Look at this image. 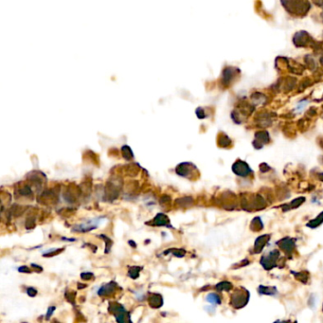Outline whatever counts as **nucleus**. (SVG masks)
Returning a JSON list of instances; mask_svg holds the SVG:
<instances>
[{"instance_id": "obj_1", "label": "nucleus", "mask_w": 323, "mask_h": 323, "mask_svg": "<svg viewBox=\"0 0 323 323\" xmlns=\"http://www.w3.org/2000/svg\"><path fill=\"white\" fill-rule=\"evenodd\" d=\"M104 221L103 217H98V218H94V219H90V220H87L85 222L79 224L77 226H75L72 228V231H76L79 233H85L88 232L91 230L96 229L97 227H99V226Z\"/></svg>"}, {"instance_id": "obj_2", "label": "nucleus", "mask_w": 323, "mask_h": 323, "mask_svg": "<svg viewBox=\"0 0 323 323\" xmlns=\"http://www.w3.org/2000/svg\"><path fill=\"white\" fill-rule=\"evenodd\" d=\"M108 311L115 316V318L118 322H126L130 320V315L127 313L124 306L117 302H110L108 306Z\"/></svg>"}, {"instance_id": "obj_3", "label": "nucleus", "mask_w": 323, "mask_h": 323, "mask_svg": "<svg viewBox=\"0 0 323 323\" xmlns=\"http://www.w3.org/2000/svg\"><path fill=\"white\" fill-rule=\"evenodd\" d=\"M121 190V184L119 179L109 180L105 185V198L112 201L118 198Z\"/></svg>"}, {"instance_id": "obj_4", "label": "nucleus", "mask_w": 323, "mask_h": 323, "mask_svg": "<svg viewBox=\"0 0 323 323\" xmlns=\"http://www.w3.org/2000/svg\"><path fill=\"white\" fill-rule=\"evenodd\" d=\"M196 168L194 165H193L192 163H190V162H183V163H180L176 166V175H178L179 176H182V177H188L190 178V174L192 173V169Z\"/></svg>"}, {"instance_id": "obj_5", "label": "nucleus", "mask_w": 323, "mask_h": 323, "mask_svg": "<svg viewBox=\"0 0 323 323\" xmlns=\"http://www.w3.org/2000/svg\"><path fill=\"white\" fill-rule=\"evenodd\" d=\"M37 201L42 204L54 203L57 201V194L54 192L53 190H45L43 193H41L37 197Z\"/></svg>"}, {"instance_id": "obj_6", "label": "nucleus", "mask_w": 323, "mask_h": 323, "mask_svg": "<svg viewBox=\"0 0 323 323\" xmlns=\"http://www.w3.org/2000/svg\"><path fill=\"white\" fill-rule=\"evenodd\" d=\"M118 288V284L115 282H110L108 283H105L101 286V288L98 290V295L101 297H108L115 293L116 289Z\"/></svg>"}, {"instance_id": "obj_7", "label": "nucleus", "mask_w": 323, "mask_h": 323, "mask_svg": "<svg viewBox=\"0 0 323 323\" xmlns=\"http://www.w3.org/2000/svg\"><path fill=\"white\" fill-rule=\"evenodd\" d=\"M150 226H155V227H173L171 226V222L170 219L168 218V216L164 213H157L156 215V217L154 218V220L151 222Z\"/></svg>"}, {"instance_id": "obj_8", "label": "nucleus", "mask_w": 323, "mask_h": 323, "mask_svg": "<svg viewBox=\"0 0 323 323\" xmlns=\"http://www.w3.org/2000/svg\"><path fill=\"white\" fill-rule=\"evenodd\" d=\"M148 302L150 307H152L153 309H158L163 305V297L161 295L157 293H154L152 295H150L148 298Z\"/></svg>"}, {"instance_id": "obj_9", "label": "nucleus", "mask_w": 323, "mask_h": 323, "mask_svg": "<svg viewBox=\"0 0 323 323\" xmlns=\"http://www.w3.org/2000/svg\"><path fill=\"white\" fill-rule=\"evenodd\" d=\"M192 202H193V200H192L191 197H182V198L176 199V202H175V205H176V208H184L190 207L192 204Z\"/></svg>"}, {"instance_id": "obj_10", "label": "nucleus", "mask_w": 323, "mask_h": 323, "mask_svg": "<svg viewBox=\"0 0 323 323\" xmlns=\"http://www.w3.org/2000/svg\"><path fill=\"white\" fill-rule=\"evenodd\" d=\"M126 175L127 176H136L138 173V170H139V165L138 163H132V164H129L128 166H126Z\"/></svg>"}, {"instance_id": "obj_11", "label": "nucleus", "mask_w": 323, "mask_h": 323, "mask_svg": "<svg viewBox=\"0 0 323 323\" xmlns=\"http://www.w3.org/2000/svg\"><path fill=\"white\" fill-rule=\"evenodd\" d=\"M121 153H122V157L124 159L126 160H131L134 158V153L131 149V147H129L128 145H123L121 147Z\"/></svg>"}, {"instance_id": "obj_12", "label": "nucleus", "mask_w": 323, "mask_h": 323, "mask_svg": "<svg viewBox=\"0 0 323 323\" xmlns=\"http://www.w3.org/2000/svg\"><path fill=\"white\" fill-rule=\"evenodd\" d=\"M143 269L142 266H130L128 270V276L130 277L132 279H138L140 271Z\"/></svg>"}, {"instance_id": "obj_13", "label": "nucleus", "mask_w": 323, "mask_h": 323, "mask_svg": "<svg viewBox=\"0 0 323 323\" xmlns=\"http://www.w3.org/2000/svg\"><path fill=\"white\" fill-rule=\"evenodd\" d=\"M18 193L23 197H28V198H31L32 197V190L31 188L28 185H25L23 187H21L18 189Z\"/></svg>"}, {"instance_id": "obj_14", "label": "nucleus", "mask_w": 323, "mask_h": 323, "mask_svg": "<svg viewBox=\"0 0 323 323\" xmlns=\"http://www.w3.org/2000/svg\"><path fill=\"white\" fill-rule=\"evenodd\" d=\"M170 253H171L174 256H176V257H177V258H182V257L185 256L186 250H185V249H182V248H170V249L165 250V251L163 252L164 255H168V254H170Z\"/></svg>"}, {"instance_id": "obj_15", "label": "nucleus", "mask_w": 323, "mask_h": 323, "mask_svg": "<svg viewBox=\"0 0 323 323\" xmlns=\"http://www.w3.org/2000/svg\"><path fill=\"white\" fill-rule=\"evenodd\" d=\"M207 301H208L209 303L211 304H220L221 303V298L219 297V296L215 293H210L206 297Z\"/></svg>"}, {"instance_id": "obj_16", "label": "nucleus", "mask_w": 323, "mask_h": 323, "mask_svg": "<svg viewBox=\"0 0 323 323\" xmlns=\"http://www.w3.org/2000/svg\"><path fill=\"white\" fill-rule=\"evenodd\" d=\"M100 238H102L104 240V242H105V250H104V252L105 253H109L110 250H111V246L113 245V241L111 239H109L107 236L103 235V234L100 235Z\"/></svg>"}, {"instance_id": "obj_17", "label": "nucleus", "mask_w": 323, "mask_h": 323, "mask_svg": "<svg viewBox=\"0 0 323 323\" xmlns=\"http://www.w3.org/2000/svg\"><path fill=\"white\" fill-rule=\"evenodd\" d=\"M171 197L169 196V195H163L161 198H160V200H159V204L162 206V207H164V208H169L170 207V205H171Z\"/></svg>"}, {"instance_id": "obj_18", "label": "nucleus", "mask_w": 323, "mask_h": 323, "mask_svg": "<svg viewBox=\"0 0 323 323\" xmlns=\"http://www.w3.org/2000/svg\"><path fill=\"white\" fill-rule=\"evenodd\" d=\"M62 251H63V249H61V248H53V249H49V250L46 251L43 256H44V257H52V256L58 255Z\"/></svg>"}, {"instance_id": "obj_19", "label": "nucleus", "mask_w": 323, "mask_h": 323, "mask_svg": "<svg viewBox=\"0 0 323 323\" xmlns=\"http://www.w3.org/2000/svg\"><path fill=\"white\" fill-rule=\"evenodd\" d=\"M64 296H66V298L68 299V301H69L70 303L74 304V300H75V296H76V293L75 292H67L66 294H64Z\"/></svg>"}, {"instance_id": "obj_20", "label": "nucleus", "mask_w": 323, "mask_h": 323, "mask_svg": "<svg viewBox=\"0 0 323 323\" xmlns=\"http://www.w3.org/2000/svg\"><path fill=\"white\" fill-rule=\"evenodd\" d=\"M81 278L83 281H90L91 279H94V274L91 272H83L81 274Z\"/></svg>"}, {"instance_id": "obj_21", "label": "nucleus", "mask_w": 323, "mask_h": 323, "mask_svg": "<svg viewBox=\"0 0 323 323\" xmlns=\"http://www.w3.org/2000/svg\"><path fill=\"white\" fill-rule=\"evenodd\" d=\"M27 294H28V296L33 297H35L37 295V290L35 288H33V287H29L27 289Z\"/></svg>"}, {"instance_id": "obj_22", "label": "nucleus", "mask_w": 323, "mask_h": 323, "mask_svg": "<svg viewBox=\"0 0 323 323\" xmlns=\"http://www.w3.org/2000/svg\"><path fill=\"white\" fill-rule=\"evenodd\" d=\"M18 272H20V273H31V270L28 267V266H26V265H24V266H20V267H18Z\"/></svg>"}, {"instance_id": "obj_23", "label": "nucleus", "mask_w": 323, "mask_h": 323, "mask_svg": "<svg viewBox=\"0 0 323 323\" xmlns=\"http://www.w3.org/2000/svg\"><path fill=\"white\" fill-rule=\"evenodd\" d=\"M55 311V306H50L49 308V310H48V313H47V319H49L50 316H51V315L53 314V312Z\"/></svg>"}, {"instance_id": "obj_24", "label": "nucleus", "mask_w": 323, "mask_h": 323, "mask_svg": "<svg viewBox=\"0 0 323 323\" xmlns=\"http://www.w3.org/2000/svg\"><path fill=\"white\" fill-rule=\"evenodd\" d=\"M128 244L130 245L133 248H136V247H137V244H136L133 240H129V241H128Z\"/></svg>"}, {"instance_id": "obj_25", "label": "nucleus", "mask_w": 323, "mask_h": 323, "mask_svg": "<svg viewBox=\"0 0 323 323\" xmlns=\"http://www.w3.org/2000/svg\"><path fill=\"white\" fill-rule=\"evenodd\" d=\"M31 267L36 268V269H41V270H43V267H41L40 265H37V264H31Z\"/></svg>"}, {"instance_id": "obj_26", "label": "nucleus", "mask_w": 323, "mask_h": 323, "mask_svg": "<svg viewBox=\"0 0 323 323\" xmlns=\"http://www.w3.org/2000/svg\"><path fill=\"white\" fill-rule=\"evenodd\" d=\"M63 241H69V242H74V241H76V239L75 238H72V239H68V238H64V237H63V238H62Z\"/></svg>"}]
</instances>
